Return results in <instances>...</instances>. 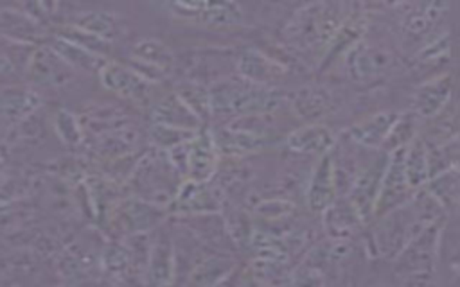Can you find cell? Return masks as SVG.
<instances>
[{
  "label": "cell",
  "instance_id": "1",
  "mask_svg": "<svg viewBox=\"0 0 460 287\" xmlns=\"http://www.w3.org/2000/svg\"><path fill=\"white\" fill-rule=\"evenodd\" d=\"M212 117H246L271 115L280 104L282 95L273 86H261L241 77H219L208 84Z\"/></svg>",
  "mask_w": 460,
  "mask_h": 287
},
{
  "label": "cell",
  "instance_id": "2",
  "mask_svg": "<svg viewBox=\"0 0 460 287\" xmlns=\"http://www.w3.org/2000/svg\"><path fill=\"white\" fill-rule=\"evenodd\" d=\"M162 7L176 22L212 30H225L244 23V11L235 2H167Z\"/></svg>",
  "mask_w": 460,
  "mask_h": 287
},
{
  "label": "cell",
  "instance_id": "3",
  "mask_svg": "<svg viewBox=\"0 0 460 287\" xmlns=\"http://www.w3.org/2000/svg\"><path fill=\"white\" fill-rule=\"evenodd\" d=\"M75 70L49 45H38L27 56L23 75L29 84L38 88H63L75 79Z\"/></svg>",
  "mask_w": 460,
  "mask_h": 287
},
{
  "label": "cell",
  "instance_id": "4",
  "mask_svg": "<svg viewBox=\"0 0 460 287\" xmlns=\"http://www.w3.org/2000/svg\"><path fill=\"white\" fill-rule=\"evenodd\" d=\"M322 9V4H311L296 11L284 27V38L298 48L325 43L332 36V29L338 27V20Z\"/></svg>",
  "mask_w": 460,
  "mask_h": 287
},
{
  "label": "cell",
  "instance_id": "5",
  "mask_svg": "<svg viewBox=\"0 0 460 287\" xmlns=\"http://www.w3.org/2000/svg\"><path fill=\"white\" fill-rule=\"evenodd\" d=\"M128 65L144 79L156 84L174 70L176 57L162 39L144 36L133 41Z\"/></svg>",
  "mask_w": 460,
  "mask_h": 287
},
{
  "label": "cell",
  "instance_id": "6",
  "mask_svg": "<svg viewBox=\"0 0 460 287\" xmlns=\"http://www.w3.org/2000/svg\"><path fill=\"white\" fill-rule=\"evenodd\" d=\"M97 75L101 84L113 95L140 106L153 104L151 99L155 84L144 79L128 63L108 59Z\"/></svg>",
  "mask_w": 460,
  "mask_h": 287
},
{
  "label": "cell",
  "instance_id": "7",
  "mask_svg": "<svg viewBox=\"0 0 460 287\" xmlns=\"http://www.w3.org/2000/svg\"><path fill=\"white\" fill-rule=\"evenodd\" d=\"M0 36L14 45L38 47L49 41L50 32L20 7H0Z\"/></svg>",
  "mask_w": 460,
  "mask_h": 287
},
{
  "label": "cell",
  "instance_id": "8",
  "mask_svg": "<svg viewBox=\"0 0 460 287\" xmlns=\"http://www.w3.org/2000/svg\"><path fill=\"white\" fill-rule=\"evenodd\" d=\"M172 210L181 215H212L221 208L217 188L207 183L187 179L171 203Z\"/></svg>",
  "mask_w": 460,
  "mask_h": 287
},
{
  "label": "cell",
  "instance_id": "9",
  "mask_svg": "<svg viewBox=\"0 0 460 287\" xmlns=\"http://www.w3.org/2000/svg\"><path fill=\"white\" fill-rule=\"evenodd\" d=\"M235 70L241 79L261 86H271L286 74V68L279 61L253 47H248L237 54Z\"/></svg>",
  "mask_w": 460,
  "mask_h": 287
},
{
  "label": "cell",
  "instance_id": "10",
  "mask_svg": "<svg viewBox=\"0 0 460 287\" xmlns=\"http://www.w3.org/2000/svg\"><path fill=\"white\" fill-rule=\"evenodd\" d=\"M219 151L212 131L201 129L189 144V169L187 176L192 181L207 183L217 170Z\"/></svg>",
  "mask_w": 460,
  "mask_h": 287
},
{
  "label": "cell",
  "instance_id": "11",
  "mask_svg": "<svg viewBox=\"0 0 460 287\" xmlns=\"http://www.w3.org/2000/svg\"><path fill=\"white\" fill-rule=\"evenodd\" d=\"M174 244L169 233H158L155 240H151L149 260L144 274L146 287H164L174 282Z\"/></svg>",
  "mask_w": 460,
  "mask_h": 287
},
{
  "label": "cell",
  "instance_id": "12",
  "mask_svg": "<svg viewBox=\"0 0 460 287\" xmlns=\"http://www.w3.org/2000/svg\"><path fill=\"white\" fill-rule=\"evenodd\" d=\"M164 219V208L156 206L146 199H128L119 206L115 221L122 228V235H138L146 233L149 228H155Z\"/></svg>",
  "mask_w": 460,
  "mask_h": 287
},
{
  "label": "cell",
  "instance_id": "13",
  "mask_svg": "<svg viewBox=\"0 0 460 287\" xmlns=\"http://www.w3.org/2000/svg\"><path fill=\"white\" fill-rule=\"evenodd\" d=\"M151 120L153 124H164L190 131H199L203 122L194 115V111L174 93H167L156 99L151 106Z\"/></svg>",
  "mask_w": 460,
  "mask_h": 287
},
{
  "label": "cell",
  "instance_id": "14",
  "mask_svg": "<svg viewBox=\"0 0 460 287\" xmlns=\"http://www.w3.org/2000/svg\"><path fill=\"white\" fill-rule=\"evenodd\" d=\"M68 23H74L79 29L92 32L93 36H97L108 43H115L119 38H122L126 34L124 20L117 13L101 11V9L83 11Z\"/></svg>",
  "mask_w": 460,
  "mask_h": 287
},
{
  "label": "cell",
  "instance_id": "15",
  "mask_svg": "<svg viewBox=\"0 0 460 287\" xmlns=\"http://www.w3.org/2000/svg\"><path fill=\"white\" fill-rule=\"evenodd\" d=\"M347 57V68L350 77L356 81H367L383 74L390 56L361 41L349 52Z\"/></svg>",
  "mask_w": 460,
  "mask_h": 287
},
{
  "label": "cell",
  "instance_id": "16",
  "mask_svg": "<svg viewBox=\"0 0 460 287\" xmlns=\"http://www.w3.org/2000/svg\"><path fill=\"white\" fill-rule=\"evenodd\" d=\"M75 72H84V74H99V70L104 66V63L108 59L101 57V56H95L92 54L90 50L68 41V39H63V38H58V36H52L49 38L47 41Z\"/></svg>",
  "mask_w": 460,
  "mask_h": 287
},
{
  "label": "cell",
  "instance_id": "17",
  "mask_svg": "<svg viewBox=\"0 0 460 287\" xmlns=\"http://www.w3.org/2000/svg\"><path fill=\"white\" fill-rule=\"evenodd\" d=\"M40 106V97L29 88L7 86L0 90V117L22 120Z\"/></svg>",
  "mask_w": 460,
  "mask_h": 287
},
{
  "label": "cell",
  "instance_id": "18",
  "mask_svg": "<svg viewBox=\"0 0 460 287\" xmlns=\"http://www.w3.org/2000/svg\"><path fill=\"white\" fill-rule=\"evenodd\" d=\"M397 120V115H394L392 111H383L377 115H372L358 124H354L350 127V136L359 142L361 145H379V142H383L385 138L390 136L392 127Z\"/></svg>",
  "mask_w": 460,
  "mask_h": 287
},
{
  "label": "cell",
  "instance_id": "19",
  "mask_svg": "<svg viewBox=\"0 0 460 287\" xmlns=\"http://www.w3.org/2000/svg\"><path fill=\"white\" fill-rule=\"evenodd\" d=\"M286 144L295 152H322L331 147L332 135L325 126L307 124L289 133Z\"/></svg>",
  "mask_w": 460,
  "mask_h": 287
},
{
  "label": "cell",
  "instance_id": "20",
  "mask_svg": "<svg viewBox=\"0 0 460 287\" xmlns=\"http://www.w3.org/2000/svg\"><path fill=\"white\" fill-rule=\"evenodd\" d=\"M449 91H451L449 75H442L422 84L415 93V111L422 117H431L447 102Z\"/></svg>",
  "mask_w": 460,
  "mask_h": 287
},
{
  "label": "cell",
  "instance_id": "21",
  "mask_svg": "<svg viewBox=\"0 0 460 287\" xmlns=\"http://www.w3.org/2000/svg\"><path fill=\"white\" fill-rule=\"evenodd\" d=\"M332 160L329 154H325L318 167L314 169L313 179L309 183V192H307V201L313 210H323L332 203Z\"/></svg>",
  "mask_w": 460,
  "mask_h": 287
},
{
  "label": "cell",
  "instance_id": "22",
  "mask_svg": "<svg viewBox=\"0 0 460 287\" xmlns=\"http://www.w3.org/2000/svg\"><path fill=\"white\" fill-rule=\"evenodd\" d=\"M172 91L194 111V115H196L203 124H205L208 118H212L208 84L185 79V81L178 83Z\"/></svg>",
  "mask_w": 460,
  "mask_h": 287
},
{
  "label": "cell",
  "instance_id": "23",
  "mask_svg": "<svg viewBox=\"0 0 460 287\" xmlns=\"http://www.w3.org/2000/svg\"><path fill=\"white\" fill-rule=\"evenodd\" d=\"M232 269L234 262L228 257H210L192 269L189 287H216Z\"/></svg>",
  "mask_w": 460,
  "mask_h": 287
},
{
  "label": "cell",
  "instance_id": "24",
  "mask_svg": "<svg viewBox=\"0 0 460 287\" xmlns=\"http://www.w3.org/2000/svg\"><path fill=\"white\" fill-rule=\"evenodd\" d=\"M50 34L58 36V38H63V39H68V41L90 50L92 54L104 57V59L110 57L111 48H113V43H108V41L93 36L92 32H86V30H83L77 25L68 23V22L61 23V25H56Z\"/></svg>",
  "mask_w": 460,
  "mask_h": 287
},
{
  "label": "cell",
  "instance_id": "25",
  "mask_svg": "<svg viewBox=\"0 0 460 287\" xmlns=\"http://www.w3.org/2000/svg\"><path fill=\"white\" fill-rule=\"evenodd\" d=\"M99 262H101L102 273L108 274L111 280H117V282L126 280V276L131 274L129 271L135 269L129 249L126 246H120L119 242L108 244L102 249Z\"/></svg>",
  "mask_w": 460,
  "mask_h": 287
},
{
  "label": "cell",
  "instance_id": "26",
  "mask_svg": "<svg viewBox=\"0 0 460 287\" xmlns=\"http://www.w3.org/2000/svg\"><path fill=\"white\" fill-rule=\"evenodd\" d=\"M52 127L59 140L68 147V149H77L83 145L84 140V129L79 120V117L65 108H59L52 115Z\"/></svg>",
  "mask_w": 460,
  "mask_h": 287
},
{
  "label": "cell",
  "instance_id": "27",
  "mask_svg": "<svg viewBox=\"0 0 460 287\" xmlns=\"http://www.w3.org/2000/svg\"><path fill=\"white\" fill-rule=\"evenodd\" d=\"M199 131H190V129H181V127H172V126H164V124H151L149 138L158 149L169 151L172 147L190 142Z\"/></svg>",
  "mask_w": 460,
  "mask_h": 287
},
{
  "label": "cell",
  "instance_id": "28",
  "mask_svg": "<svg viewBox=\"0 0 460 287\" xmlns=\"http://www.w3.org/2000/svg\"><path fill=\"white\" fill-rule=\"evenodd\" d=\"M291 104H293V109L298 113V117L313 120L325 111L327 99L323 97V93L320 90L302 88L296 93H293Z\"/></svg>",
  "mask_w": 460,
  "mask_h": 287
},
{
  "label": "cell",
  "instance_id": "29",
  "mask_svg": "<svg viewBox=\"0 0 460 287\" xmlns=\"http://www.w3.org/2000/svg\"><path fill=\"white\" fill-rule=\"evenodd\" d=\"M426 167H428V161H426V152H424L422 142H415L404 154V170H406L410 187L420 185L428 178Z\"/></svg>",
  "mask_w": 460,
  "mask_h": 287
},
{
  "label": "cell",
  "instance_id": "30",
  "mask_svg": "<svg viewBox=\"0 0 460 287\" xmlns=\"http://www.w3.org/2000/svg\"><path fill=\"white\" fill-rule=\"evenodd\" d=\"M56 287H77V285H72V283H63V285H56Z\"/></svg>",
  "mask_w": 460,
  "mask_h": 287
}]
</instances>
